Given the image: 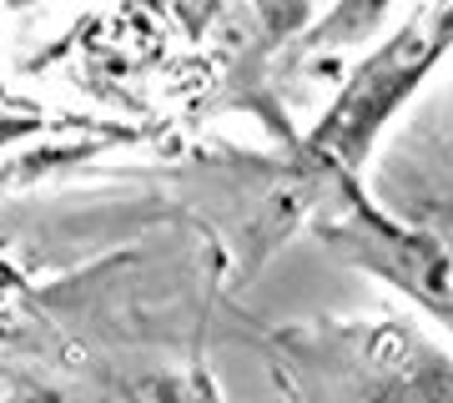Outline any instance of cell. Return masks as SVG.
Returning a JSON list of instances; mask_svg holds the SVG:
<instances>
[{
    "instance_id": "6da1fadb",
    "label": "cell",
    "mask_w": 453,
    "mask_h": 403,
    "mask_svg": "<svg viewBox=\"0 0 453 403\" xmlns=\"http://www.w3.org/2000/svg\"><path fill=\"white\" fill-rule=\"evenodd\" d=\"M353 403H453V348L413 328L372 333Z\"/></svg>"
},
{
    "instance_id": "7a4b0ae2",
    "label": "cell",
    "mask_w": 453,
    "mask_h": 403,
    "mask_svg": "<svg viewBox=\"0 0 453 403\" xmlns=\"http://www.w3.org/2000/svg\"><path fill=\"white\" fill-rule=\"evenodd\" d=\"M372 247L388 258V273L398 277V288L453 333V252H443L434 237L398 232V227H378Z\"/></svg>"
}]
</instances>
